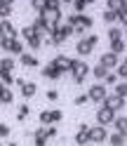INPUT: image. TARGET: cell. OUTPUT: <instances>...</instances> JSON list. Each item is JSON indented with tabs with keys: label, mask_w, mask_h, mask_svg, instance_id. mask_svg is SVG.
I'll use <instances>...</instances> for the list:
<instances>
[{
	"label": "cell",
	"mask_w": 127,
	"mask_h": 146,
	"mask_svg": "<svg viewBox=\"0 0 127 146\" xmlns=\"http://www.w3.org/2000/svg\"><path fill=\"white\" fill-rule=\"evenodd\" d=\"M66 24L73 29V35H80V38H83L87 31L94 29V19H92L89 14H85V12H83V14H71Z\"/></svg>",
	"instance_id": "6da1fadb"
},
{
	"label": "cell",
	"mask_w": 127,
	"mask_h": 146,
	"mask_svg": "<svg viewBox=\"0 0 127 146\" xmlns=\"http://www.w3.org/2000/svg\"><path fill=\"white\" fill-rule=\"evenodd\" d=\"M97 45H99V35L97 33H89V35H83L78 42H75V52H78V57L80 59H85L89 57L94 50H97Z\"/></svg>",
	"instance_id": "7a4b0ae2"
},
{
	"label": "cell",
	"mask_w": 127,
	"mask_h": 146,
	"mask_svg": "<svg viewBox=\"0 0 127 146\" xmlns=\"http://www.w3.org/2000/svg\"><path fill=\"white\" fill-rule=\"evenodd\" d=\"M89 64L85 59H73V66H71V76H73V85H83L87 76H89Z\"/></svg>",
	"instance_id": "3957f363"
},
{
	"label": "cell",
	"mask_w": 127,
	"mask_h": 146,
	"mask_svg": "<svg viewBox=\"0 0 127 146\" xmlns=\"http://www.w3.org/2000/svg\"><path fill=\"white\" fill-rule=\"evenodd\" d=\"M38 17H40V21L45 26V35H47L50 31H54L61 24V10H42Z\"/></svg>",
	"instance_id": "277c9868"
},
{
	"label": "cell",
	"mask_w": 127,
	"mask_h": 146,
	"mask_svg": "<svg viewBox=\"0 0 127 146\" xmlns=\"http://www.w3.org/2000/svg\"><path fill=\"white\" fill-rule=\"evenodd\" d=\"M106 94H108V87H104V83H94L92 87L87 90V102L101 106V102L106 99Z\"/></svg>",
	"instance_id": "5b68a950"
},
{
	"label": "cell",
	"mask_w": 127,
	"mask_h": 146,
	"mask_svg": "<svg viewBox=\"0 0 127 146\" xmlns=\"http://www.w3.org/2000/svg\"><path fill=\"white\" fill-rule=\"evenodd\" d=\"M106 137H108V130L104 125H92L87 130V139H89V144H94V146L106 144Z\"/></svg>",
	"instance_id": "8992f818"
},
{
	"label": "cell",
	"mask_w": 127,
	"mask_h": 146,
	"mask_svg": "<svg viewBox=\"0 0 127 146\" xmlns=\"http://www.w3.org/2000/svg\"><path fill=\"white\" fill-rule=\"evenodd\" d=\"M0 47H3L5 52H10L12 57H19V54L26 52V45H24V40H19V38H14V40H0Z\"/></svg>",
	"instance_id": "52a82bcc"
},
{
	"label": "cell",
	"mask_w": 127,
	"mask_h": 146,
	"mask_svg": "<svg viewBox=\"0 0 127 146\" xmlns=\"http://www.w3.org/2000/svg\"><path fill=\"white\" fill-rule=\"evenodd\" d=\"M17 38V29L10 19H0V40H14Z\"/></svg>",
	"instance_id": "ba28073f"
},
{
	"label": "cell",
	"mask_w": 127,
	"mask_h": 146,
	"mask_svg": "<svg viewBox=\"0 0 127 146\" xmlns=\"http://www.w3.org/2000/svg\"><path fill=\"white\" fill-rule=\"evenodd\" d=\"M52 64L59 68V73L64 76V73H71V66H73V59H71L68 54H57V57L52 59Z\"/></svg>",
	"instance_id": "9c48e42d"
},
{
	"label": "cell",
	"mask_w": 127,
	"mask_h": 146,
	"mask_svg": "<svg viewBox=\"0 0 127 146\" xmlns=\"http://www.w3.org/2000/svg\"><path fill=\"white\" fill-rule=\"evenodd\" d=\"M115 115H118L115 111H111V108H106V106H99V111H97V125H104V127L111 125Z\"/></svg>",
	"instance_id": "30bf717a"
},
{
	"label": "cell",
	"mask_w": 127,
	"mask_h": 146,
	"mask_svg": "<svg viewBox=\"0 0 127 146\" xmlns=\"http://www.w3.org/2000/svg\"><path fill=\"white\" fill-rule=\"evenodd\" d=\"M118 64H120V57H118V54H113V52H104L101 57H99V66H104L106 71L115 68Z\"/></svg>",
	"instance_id": "8fae6325"
},
{
	"label": "cell",
	"mask_w": 127,
	"mask_h": 146,
	"mask_svg": "<svg viewBox=\"0 0 127 146\" xmlns=\"http://www.w3.org/2000/svg\"><path fill=\"white\" fill-rule=\"evenodd\" d=\"M101 106H106V108H111V111H122L125 108V99H120V97H115V94H106V99L101 102Z\"/></svg>",
	"instance_id": "7c38bea8"
},
{
	"label": "cell",
	"mask_w": 127,
	"mask_h": 146,
	"mask_svg": "<svg viewBox=\"0 0 127 146\" xmlns=\"http://www.w3.org/2000/svg\"><path fill=\"white\" fill-rule=\"evenodd\" d=\"M19 64H21L24 68L33 71V68H38V66H40V59L35 57V54H31V52H24V54H19Z\"/></svg>",
	"instance_id": "4fadbf2b"
},
{
	"label": "cell",
	"mask_w": 127,
	"mask_h": 146,
	"mask_svg": "<svg viewBox=\"0 0 127 146\" xmlns=\"http://www.w3.org/2000/svg\"><path fill=\"white\" fill-rule=\"evenodd\" d=\"M87 130H89L87 123H80V125H78V132H75V144H78V146H89Z\"/></svg>",
	"instance_id": "5bb4252c"
},
{
	"label": "cell",
	"mask_w": 127,
	"mask_h": 146,
	"mask_svg": "<svg viewBox=\"0 0 127 146\" xmlns=\"http://www.w3.org/2000/svg\"><path fill=\"white\" fill-rule=\"evenodd\" d=\"M40 73H42V78H47V80H59V78H61V73H59V68L54 66L52 61H47V64H45Z\"/></svg>",
	"instance_id": "9a60e30c"
},
{
	"label": "cell",
	"mask_w": 127,
	"mask_h": 146,
	"mask_svg": "<svg viewBox=\"0 0 127 146\" xmlns=\"http://www.w3.org/2000/svg\"><path fill=\"white\" fill-rule=\"evenodd\" d=\"M21 94H24V99L35 97V94H38V85H35V83H31V80H26V83H24V87H21Z\"/></svg>",
	"instance_id": "2e32d148"
},
{
	"label": "cell",
	"mask_w": 127,
	"mask_h": 146,
	"mask_svg": "<svg viewBox=\"0 0 127 146\" xmlns=\"http://www.w3.org/2000/svg\"><path fill=\"white\" fill-rule=\"evenodd\" d=\"M106 141L111 144V146H125V134H120V132H108Z\"/></svg>",
	"instance_id": "e0dca14e"
},
{
	"label": "cell",
	"mask_w": 127,
	"mask_h": 146,
	"mask_svg": "<svg viewBox=\"0 0 127 146\" xmlns=\"http://www.w3.org/2000/svg\"><path fill=\"white\" fill-rule=\"evenodd\" d=\"M106 10H113V12L127 10V0H106Z\"/></svg>",
	"instance_id": "ac0fdd59"
},
{
	"label": "cell",
	"mask_w": 127,
	"mask_h": 146,
	"mask_svg": "<svg viewBox=\"0 0 127 146\" xmlns=\"http://www.w3.org/2000/svg\"><path fill=\"white\" fill-rule=\"evenodd\" d=\"M14 68H17V61H14V57H5V59H0V71L12 73Z\"/></svg>",
	"instance_id": "d6986e66"
},
{
	"label": "cell",
	"mask_w": 127,
	"mask_h": 146,
	"mask_svg": "<svg viewBox=\"0 0 127 146\" xmlns=\"http://www.w3.org/2000/svg\"><path fill=\"white\" fill-rule=\"evenodd\" d=\"M111 125L115 127V132H120V134H125V130H127V120H125V115H115Z\"/></svg>",
	"instance_id": "ffe728a7"
},
{
	"label": "cell",
	"mask_w": 127,
	"mask_h": 146,
	"mask_svg": "<svg viewBox=\"0 0 127 146\" xmlns=\"http://www.w3.org/2000/svg\"><path fill=\"white\" fill-rule=\"evenodd\" d=\"M24 45H26L28 50H33V52H35V50H40V47H42V35H33V38H28Z\"/></svg>",
	"instance_id": "44dd1931"
},
{
	"label": "cell",
	"mask_w": 127,
	"mask_h": 146,
	"mask_svg": "<svg viewBox=\"0 0 127 146\" xmlns=\"http://www.w3.org/2000/svg\"><path fill=\"white\" fill-rule=\"evenodd\" d=\"M89 73H92V78L97 80V83H101V80L106 78V73H108V71H106L104 66H99V64H97L94 68H89Z\"/></svg>",
	"instance_id": "7402d4cb"
},
{
	"label": "cell",
	"mask_w": 127,
	"mask_h": 146,
	"mask_svg": "<svg viewBox=\"0 0 127 146\" xmlns=\"http://www.w3.org/2000/svg\"><path fill=\"white\" fill-rule=\"evenodd\" d=\"M113 40H122V26H111L108 29V42Z\"/></svg>",
	"instance_id": "603a6c76"
},
{
	"label": "cell",
	"mask_w": 127,
	"mask_h": 146,
	"mask_svg": "<svg viewBox=\"0 0 127 146\" xmlns=\"http://www.w3.org/2000/svg\"><path fill=\"white\" fill-rule=\"evenodd\" d=\"M108 52H113V54H118V57H120V54L125 52V38H122V40H113L111 47H108Z\"/></svg>",
	"instance_id": "cb8c5ba5"
},
{
	"label": "cell",
	"mask_w": 127,
	"mask_h": 146,
	"mask_svg": "<svg viewBox=\"0 0 127 146\" xmlns=\"http://www.w3.org/2000/svg\"><path fill=\"white\" fill-rule=\"evenodd\" d=\"M113 94H115V97H120V99L127 97V85H125V80H120V83H115V85H113Z\"/></svg>",
	"instance_id": "d4e9b609"
},
{
	"label": "cell",
	"mask_w": 127,
	"mask_h": 146,
	"mask_svg": "<svg viewBox=\"0 0 127 146\" xmlns=\"http://www.w3.org/2000/svg\"><path fill=\"white\" fill-rule=\"evenodd\" d=\"M19 33H21V38H19V40H24V42L28 40V38H33V35H38V33H35V29H33L31 24H28V26H24V29H19Z\"/></svg>",
	"instance_id": "484cf974"
},
{
	"label": "cell",
	"mask_w": 127,
	"mask_h": 146,
	"mask_svg": "<svg viewBox=\"0 0 127 146\" xmlns=\"http://www.w3.org/2000/svg\"><path fill=\"white\" fill-rule=\"evenodd\" d=\"M28 113H31V106H28V104H21V106H19V111H17V120L24 123L26 118H28Z\"/></svg>",
	"instance_id": "4316f807"
},
{
	"label": "cell",
	"mask_w": 127,
	"mask_h": 146,
	"mask_svg": "<svg viewBox=\"0 0 127 146\" xmlns=\"http://www.w3.org/2000/svg\"><path fill=\"white\" fill-rule=\"evenodd\" d=\"M0 83H3L5 87L14 85V73H7V71H0Z\"/></svg>",
	"instance_id": "83f0119b"
},
{
	"label": "cell",
	"mask_w": 127,
	"mask_h": 146,
	"mask_svg": "<svg viewBox=\"0 0 127 146\" xmlns=\"http://www.w3.org/2000/svg\"><path fill=\"white\" fill-rule=\"evenodd\" d=\"M101 83H104V87H113V85L118 83V76H115L113 71H108V73H106V78L101 80Z\"/></svg>",
	"instance_id": "f1b7e54d"
},
{
	"label": "cell",
	"mask_w": 127,
	"mask_h": 146,
	"mask_svg": "<svg viewBox=\"0 0 127 146\" xmlns=\"http://www.w3.org/2000/svg\"><path fill=\"white\" fill-rule=\"evenodd\" d=\"M71 5H73V14H83V12L87 10V3H85V0H73Z\"/></svg>",
	"instance_id": "f546056e"
},
{
	"label": "cell",
	"mask_w": 127,
	"mask_h": 146,
	"mask_svg": "<svg viewBox=\"0 0 127 146\" xmlns=\"http://www.w3.org/2000/svg\"><path fill=\"white\" fill-rule=\"evenodd\" d=\"M12 102H14V94H12V90H10V87H5L3 97H0V104H7V106H10Z\"/></svg>",
	"instance_id": "4dcf8cb0"
},
{
	"label": "cell",
	"mask_w": 127,
	"mask_h": 146,
	"mask_svg": "<svg viewBox=\"0 0 127 146\" xmlns=\"http://www.w3.org/2000/svg\"><path fill=\"white\" fill-rule=\"evenodd\" d=\"M115 76L120 78V80H125V78H127V64H125V61H120V64L115 66Z\"/></svg>",
	"instance_id": "1f68e13d"
},
{
	"label": "cell",
	"mask_w": 127,
	"mask_h": 146,
	"mask_svg": "<svg viewBox=\"0 0 127 146\" xmlns=\"http://www.w3.org/2000/svg\"><path fill=\"white\" fill-rule=\"evenodd\" d=\"M38 120H40V125H52V111H40Z\"/></svg>",
	"instance_id": "d6a6232c"
},
{
	"label": "cell",
	"mask_w": 127,
	"mask_h": 146,
	"mask_svg": "<svg viewBox=\"0 0 127 146\" xmlns=\"http://www.w3.org/2000/svg\"><path fill=\"white\" fill-rule=\"evenodd\" d=\"M42 132H45V137H47V139H52V137H57V125H42Z\"/></svg>",
	"instance_id": "836d02e7"
},
{
	"label": "cell",
	"mask_w": 127,
	"mask_h": 146,
	"mask_svg": "<svg viewBox=\"0 0 127 146\" xmlns=\"http://www.w3.org/2000/svg\"><path fill=\"white\" fill-rule=\"evenodd\" d=\"M12 17V5H0V19H10Z\"/></svg>",
	"instance_id": "e575fe53"
},
{
	"label": "cell",
	"mask_w": 127,
	"mask_h": 146,
	"mask_svg": "<svg viewBox=\"0 0 127 146\" xmlns=\"http://www.w3.org/2000/svg\"><path fill=\"white\" fill-rule=\"evenodd\" d=\"M10 134H12V127L7 123H0V139H7Z\"/></svg>",
	"instance_id": "d590c367"
},
{
	"label": "cell",
	"mask_w": 127,
	"mask_h": 146,
	"mask_svg": "<svg viewBox=\"0 0 127 146\" xmlns=\"http://www.w3.org/2000/svg\"><path fill=\"white\" fill-rule=\"evenodd\" d=\"M45 10H61V0H45Z\"/></svg>",
	"instance_id": "8d00e7d4"
},
{
	"label": "cell",
	"mask_w": 127,
	"mask_h": 146,
	"mask_svg": "<svg viewBox=\"0 0 127 146\" xmlns=\"http://www.w3.org/2000/svg\"><path fill=\"white\" fill-rule=\"evenodd\" d=\"M31 7H33V10L40 14V12L45 10V0H31Z\"/></svg>",
	"instance_id": "74e56055"
},
{
	"label": "cell",
	"mask_w": 127,
	"mask_h": 146,
	"mask_svg": "<svg viewBox=\"0 0 127 146\" xmlns=\"http://www.w3.org/2000/svg\"><path fill=\"white\" fill-rule=\"evenodd\" d=\"M104 21L106 24H113L115 21V12L113 10H104Z\"/></svg>",
	"instance_id": "f35d334b"
},
{
	"label": "cell",
	"mask_w": 127,
	"mask_h": 146,
	"mask_svg": "<svg viewBox=\"0 0 127 146\" xmlns=\"http://www.w3.org/2000/svg\"><path fill=\"white\" fill-rule=\"evenodd\" d=\"M61 120H64V113L59 111V108H54V111H52V125L54 123H61Z\"/></svg>",
	"instance_id": "ab89813d"
},
{
	"label": "cell",
	"mask_w": 127,
	"mask_h": 146,
	"mask_svg": "<svg viewBox=\"0 0 127 146\" xmlns=\"http://www.w3.org/2000/svg\"><path fill=\"white\" fill-rule=\"evenodd\" d=\"M85 104H87V94H78L73 99V106H85Z\"/></svg>",
	"instance_id": "60d3db41"
},
{
	"label": "cell",
	"mask_w": 127,
	"mask_h": 146,
	"mask_svg": "<svg viewBox=\"0 0 127 146\" xmlns=\"http://www.w3.org/2000/svg\"><path fill=\"white\" fill-rule=\"evenodd\" d=\"M115 21L125 24V21H127V10H120V12H115Z\"/></svg>",
	"instance_id": "b9f144b4"
},
{
	"label": "cell",
	"mask_w": 127,
	"mask_h": 146,
	"mask_svg": "<svg viewBox=\"0 0 127 146\" xmlns=\"http://www.w3.org/2000/svg\"><path fill=\"white\" fill-rule=\"evenodd\" d=\"M45 97H47V102H57L59 92H57V90H47V94H45Z\"/></svg>",
	"instance_id": "7bdbcfd3"
},
{
	"label": "cell",
	"mask_w": 127,
	"mask_h": 146,
	"mask_svg": "<svg viewBox=\"0 0 127 146\" xmlns=\"http://www.w3.org/2000/svg\"><path fill=\"white\" fill-rule=\"evenodd\" d=\"M24 83H26V80H24V78H14V85H17V87H19V90L24 87Z\"/></svg>",
	"instance_id": "ee69618b"
},
{
	"label": "cell",
	"mask_w": 127,
	"mask_h": 146,
	"mask_svg": "<svg viewBox=\"0 0 127 146\" xmlns=\"http://www.w3.org/2000/svg\"><path fill=\"white\" fill-rule=\"evenodd\" d=\"M0 5H14V0H0Z\"/></svg>",
	"instance_id": "f6af8a7d"
},
{
	"label": "cell",
	"mask_w": 127,
	"mask_h": 146,
	"mask_svg": "<svg viewBox=\"0 0 127 146\" xmlns=\"http://www.w3.org/2000/svg\"><path fill=\"white\" fill-rule=\"evenodd\" d=\"M71 3H73V0H61V5H71Z\"/></svg>",
	"instance_id": "bcb514c9"
},
{
	"label": "cell",
	"mask_w": 127,
	"mask_h": 146,
	"mask_svg": "<svg viewBox=\"0 0 127 146\" xmlns=\"http://www.w3.org/2000/svg\"><path fill=\"white\" fill-rule=\"evenodd\" d=\"M3 92H5V85H3V83H0V97H3Z\"/></svg>",
	"instance_id": "7dc6e473"
},
{
	"label": "cell",
	"mask_w": 127,
	"mask_h": 146,
	"mask_svg": "<svg viewBox=\"0 0 127 146\" xmlns=\"http://www.w3.org/2000/svg\"><path fill=\"white\" fill-rule=\"evenodd\" d=\"M85 3H87V5H92V3H97V0H85Z\"/></svg>",
	"instance_id": "c3c4849f"
},
{
	"label": "cell",
	"mask_w": 127,
	"mask_h": 146,
	"mask_svg": "<svg viewBox=\"0 0 127 146\" xmlns=\"http://www.w3.org/2000/svg\"><path fill=\"white\" fill-rule=\"evenodd\" d=\"M61 146H64V144H61Z\"/></svg>",
	"instance_id": "681fc988"
}]
</instances>
